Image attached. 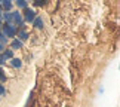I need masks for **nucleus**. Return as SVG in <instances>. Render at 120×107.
Segmentation results:
<instances>
[{
  "mask_svg": "<svg viewBox=\"0 0 120 107\" xmlns=\"http://www.w3.org/2000/svg\"><path fill=\"white\" fill-rule=\"evenodd\" d=\"M3 33H4L6 37H13L16 34V30H15V27H12L11 24H6L3 27Z\"/></svg>",
  "mask_w": 120,
  "mask_h": 107,
  "instance_id": "f257e3e1",
  "label": "nucleus"
},
{
  "mask_svg": "<svg viewBox=\"0 0 120 107\" xmlns=\"http://www.w3.org/2000/svg\"><path fill=\"white\" fill-rule=\"evenodd\" d=\"M24 18H25V21H31L33 22V20L36 18V12L34 11H31V9H27L25 8V11H24Z\"/></svg>",
  "mask_w": 120,
  "mask_h": 107,
  "instance_id": "f03ea898",
  "label": "nucleus"
},
{
  "mask_svg": "<svg viewBox=\"0 0 120 107\" xmlns=\"http://www.w3.org/2000/svg\"><path fill=\"white\" fill-rule=\"evenodd\" d=\"M12 20H15V22H19V24H22V16L19 12H13L12 13Z\"/></svg>",
  "mask_w": 120,
  "mask_h": 107,
  "instance_id": "7ed1b4c3",
  "label": "nucleus"
},
{
  "mask_svg": "<svg viewBox=\"0 0 120 107\" xmlns=\"http://www.w3.org/2000/svg\"><path fill=\"white\" fill-rule=\"evenodd\" d=\"M33 24L37 27V28H41L43 27V21H41V18H39V16H36L34 20H33Z\"/></svg>",
  "mask_w": 120,
  "mask_h": 107,
  "instance_id": "20e7f679",
  "label": "nucleus"
},
{
  "mask_svg": "<svg viewBox=\"0 0 120 107\" xmlns=\"http://www.w3.org/2000/svg\"><path fill=\"white\" fill-rule=\"evenodd\" d=\"M0 3H3V8L6 9V11H9V9L12 8V2H11V0H2Z\"/></svg>",
  "mask_w": 120,
  "mask_h": 107,
  "instance_id": "39448f33",
  "label": "nucleus"
},
{
  "mask_svg": "<svg viewBox=\"0 0 120 107\" xmlns=\"http://www.w3.org/2000/svg\"><path fill=\"white\" fill-rule=\"evenodd\" d=\"M12 48H13V49L22 48V42H21V40H13V42H12Z\"/></svg>",
  "mask_w": 120,
  "mask_h": 107,
  "instance_id": "423d86ee",
  "label": "nucleus"
},
{
  "mask_svg": "<svg viewBox=\"0 0 120 107\" xmlns=\"http://www.w3.org/2000/svg\"><path fill=\"white\" fill-rule=\"evenodd\" d=\"M12 66H13V67H21V66H22L21 59H18V58H12Z\"/></svg>",
  "mask_w": 120,
  "mask_h": 107,
  "instance_id": "0eeeda50",
  "label": "nucleus"
},
{
  "mask_svg": "<svg viewBox=\"0 0 120 107\" xmlns=\"http://www.w3.org/2000/svg\"><path fill=\"white\" fill-rule=\"evenodd\" d=\"M12 55H13V52H12L11 49H8V51H4V52H3V58H4V59L12 58Z\"/></svg>",
  "mask_w": 120,
  "mask_h": 107,
  "instance_id": "6e6552de",
  "label": "nucleus"
},
{
  "mask_svg": "<svg viewBox=\"0 0 120 107\" xmlns=\"http://www.w3.org/2000/svg\"><path fill=\"white\" fill-rule=\"evenodd\" d=\"M16 4H18V8H27L25 0H16Z\"/></svg>",
  "mask_w": 120,
  "mask_h": 107,
  "instance_id": "1a4fd4ad",
  "label": "nucleus"
},
{
  "mask_svg": "<svg viewBox=\"0 0 120 107\" xmlns=\"http://www.w3.org/2000/svg\"><path fill=\"white\" fill-rule=\"evenodd\" d=\"M18 37H19V39H21V40H27V37H28V34H27V33H25V31H21V33H19V34H18Z\"/></svg>",
  "mask_w": 120,
  "mask_h": 107,
  "instance_id": "9d476101",
  "label": "nucleus"
},
{
  "mask_svg": "<svg viewBox=\"0 0 120 107\" xmlns=\"http://www.w3.org/2000/svg\"><path fill=\"white\" fill-rule=\"evenodd\" d=\"M0 80H6V76L3 74V70L0 68Z\"/></svg>",
  "mask_w": 120,
  "mask_h": 107,
  "instance_id": "9b49d317",
  "label": "nucleus"
},
{
  "mask_svg": "<svg viewBox=\"0 0 120 107\" xmlns=\"http://www.w3.org/2000/svg\"><path fill=\"white\" fill-rule=\"evenodd\" d=\"M36 4H39V6L40 4H45V0H36Z\"/></svg>",
  "mask_w": 120,
  "mask_h": 107,
  "instance_id": "f8f14e48",
  "label": "nucleus"
},
{
  "mask_svg": "<svg viewBox=\"0 0 120 107\" xmlns=\"http://www.w3.org/2000/svg\"><path fill=\"white\" fill-rule=\"evenodd\" d=\"M4 61H6V59H4V58H3V55H0V64H3Z\"/></svg>",
  "mask_w": 120,
  "mask_h": 107,
  "instance_id": "ddd939ff",
  "label": "nucleus"
},
{
  "mask_svg": "<svg viewBox=\"0 0 120 107\" xmlns=\"http://www.w3.org/2000/svg\"><path fill=\"white\" fill-rule=\"evenodd\" d=\"M0 94H4V88L2 85H0Z\"/></svg>",
  "mask_w": 120,
  "mask_h": 107,
  "instance_id": "4468645a",
  "label": "nucleus"
},
{
  "mask_svg": "<svg viewBox=\"0 0 120 107\" xmlns=\"http://www.w3.org/2000/svg\"><path fill=\"white\" fill-rule=\"evenodd\" d=\"M0 51H3V45L2 43H0Z\"/></svg>",
  "mask_w": 120,
  "mask_h": 107,
  "instance_id": "2eb2a0df",
  "label": "nucleus"
}]
</instances>
